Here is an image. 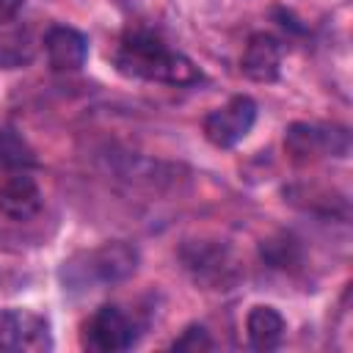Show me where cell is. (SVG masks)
Segmentation results:
<instances>
[{
  "label": "cell",
  "mask_w": 353,
  "mask_h": 353,
  "mask_svg": "<svg viewBox=\"0 0 353 353\" xmlns=\"http://www.w3.org/2000/svg\"><path fill=\"white\" fill-rule=\"evenodd\" d=\"M113 61L121 74L152 80V83L193 85L201 80V69L190 58H185L182 52H174L163 39H157L149 30H130L119 41Z\"/></svg>",
  "instance_id": "1"
},
{
  "label": "cell",
  "mask_w": 353,
  "mask_h": 353,
  "mask_svg": "<svg viewBox=\"0 0 353 353\" xmlns=\"http://www.w3.org/2000/svg\"><path fill=\"white\" fill-rule=\"evenodd\" d=\"M179 259L196 284L207 290H229L240 281V265L234 254L212 240H188L179 248Z\"/></svg>",
  "instance_id": "2"
},
{
  "label": "cell",
  "mask_w": 353,
  "mask_h": 353,
  "mask_svg": "<svg viewBox=\"0 0 353 353\" xmlns=\"http://www.w3.org/2000/svg\"><path fill=\"white\" fill-rule=\"evenodd\" d=\"M350 149V135L345 127H325L309 121H292L284 130V152L295 163H312L317 157H345Z\"/></svg>",
  "instance_id": "3"
},
{
  "label": "cell",
  "mask_w": 353,
  "mask_h": 353,
  "mask_svg": "<svg viewBox=\"0 0 353 353\" xmlns=\"http://www.w3.org/2000/svg\"><path fill=\"white\" fill-rule=\"evenodd\" d=\"M254 121H256V102L251 97H245V94H237L226 105L210 110L204 116L201 130H204V138L212 146L232 149L251 132Z\"/></svg>",
  "instance_id": "4"
},
{
  "label": "cell",
  "mask_w": 353,
  "mask_h": 353,
  "mask_svg": "<svg viewBox=\"0 0 353 353\" xmlns=\"http://www.w3.org/2000/svg\"><path fill=\"white\" fill-rule=\"evenodd\" d=\"M132 345V323L119 306H99L85 323V347L116 353Z\"/></svg>",
  "instance_id": "5"
},
{
  "label": "cell",
  "mask_w": 353,
  "mask_h": 353,
  "mask_svg": "<svg viewBox=\"0 0 353 353\" xmlns=\"http://www.w3.org/2000/svg\"><path fill=\"white\" fill-rule=\"evenodd\" d=\"M41 210V190L28 171L8 174L0 182V215L8 221H30Z\"/></svg>",
  "instance_id": "6"
},
{
  "label": "cell",
  "mask_w": 353,
  "mask_h": 353,
  "mask_svg": "<svg viewBox=\"0 0 353 353\" xmlns=\"http://www.w3.org/2000/svg\"><path fill=\"white\" fill-rule=\"evenodd\" d=\"M281 41L270 33H254L243 50L240 69L254 83H273L281 72Z\"/></svg>",
  "instance_id": "7"
},
{
  "label": "cell",
  "mask_w": 353,
  "mask_h": 353,
  "mask_svg": "<svg viewBox=\"0 0 353 353\" xmlns=\"http://www.w3.org/2000/svg\"><path fill=\"white\" fill-rule=\"evenodd\" d=\"M44 52L52 72H77L88 58V41L69 25H52L44 33Z\"/></svg>",
  "instance_id": "8"
},
{
  "label": "cell",
  "mask_w": 353,
  "mask_h": 353,
  "mask_svg": "<svg viewBox=\"0 0 353 353\" xmlns=\"http://www.w3.org/2000/svg\"><path fill=\"white\" fill-rule=\"evenodd\" d=\"M138 265V251L121 240L105 243L97 251L88 254V273L99 281H124L127 276L135 273Z\"/></svg>",
  "instance_id": "9"
},
{
  "label": "cell",
  "mask_w": 353,
  "mask_h": 353,
  "mask_svg": "<svg viewBox=\"0 0 353 353\" xmlns=\"http://www.w3.org/2000/svg\"><path fill=\"white\" fill-rule=\"evenodd\" d=\"M284 331H287V323L273 306H262L259 303L245 317V334H248V342H251L254 350L279 347L281 339H284Z\"/></svg>",
  "instance_id": "10"
},
{
  "label": "cell",
  "mask_w": 353,
  "mask_h": 353,
  "mask_svg": "<svg viewBox=\"0 0 353 353\" xmlns=\"http://www.w3.org/2000/svg\"><path fill=\"white\" fill-rule=\"evenodd\" d=\"M36 55V41L28 28H14L0 33V69L28 66Z\"/></svg>",
  "instance_id": "11"
},
{
  "label": "cell",
  "mask_w": 353,
  "mask_h": 353,
  "mask_svg": "<svg viewBox=\"0 0 353 353\" xmlns=\"http://www.w3.org/2000/svg\"><path fill=\"white\" fill-rule=\"evenodd\" d=\"M33 165H36L33 149L14 130L0 127V171L17 174V171H28Z\"/></svg>",
  "instance_id": "12"
},
{
  "label": "cell",
  "mask_w": 353,
  "mask_h": 353,
  "mask_svg": "<svg viewBox=\"0 0 353 353\" xmlns=\"http://www.w3.org/2000/svg\"><path fill=\"white\" fill-rule=\"evenodd\" d=\"M259 254H262V259H265L270 268H281V270L295 268V265L301 262V245H298V240H295L292 234H287V232H279V234L262 240Z\"/></svg>",
  "instance_id": "13"
},
{
  "label": "cell",
  "mask_w": 353,
  "mask_h": 353,
  "mask_svg": "<svg viewBox=\"0 0 353 353\" xmlns=\"http://www.w3.org/2000/svg\"><path fill=\"white\" fill-rule=\"evenodd\" d=\"M30 320H33L30 312L0 309V350H19V347H25Z\"/></svg>",
  "instance_id": "14"
},
{
  "label": "cell",
  "mask_w": 353,
  "mask_h": 353,
  "mask_svg": "<svg viewBox=\"0 0 353 353\" xmlns=\"http://www.w3.org/2000/svg\"><path fill=\"white\" fill-rule=\"evenodd\" d=\"M171 347H174V350H185V353H201V350H210V347H212V339H210V334H207L204 325L193 323V325H188V328L174 339Z\"/></svg>",
  "instance_id": "15"
},
{
  "label": "cell",
  "mask_w": 353,
  "mask_h": 353,
  "mask_svg": "<svg viewBox=\"0 0 353 353\" xmlns=\"http://www.w3.org/2000/svg\"><path fill=\"white\" fill-rule=\"evenodd\" d=\"M22 6H25V0H0V25H8L11 19H17Z\"/></svg>",
  "instance_id": "16"
}]
</instances>
